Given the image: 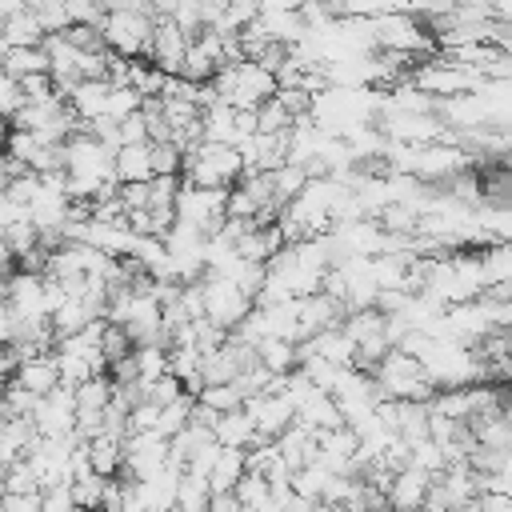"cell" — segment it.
<instances>
[{
  "label": "cell",
  "mask_w": 512,
  "mask_h": 512,
  "mask_svg": "<svg viewBox=\"0 0 512 512\" xmlns=\"http://www.w3.org/2000/svg\"><path fill=\"white\" fill-rule=\"evenodd\" d=\"M32 424H36V436H64V432H76V396H72V384H56L52 392L36 396Z\"/></svg>",
  "instance_id": "obj_1"
},
{
  "label": "cell",
  "mask_w": 512,
  "mask_h": 512,
  "mask_svg": "<svg viewBox=\"0 0 512 512\" xmlns=\"http://www.w3.org/2000/svg\"><path fill=\"white\" fill-rule=\"evenodd\" d=\"M240 172V156L224 144H204L196 156H188V176L192 184H204V188H224L232 184V176Z\"/></svg>",
  "instance_id": "obj_2"
},
{
  "label": "cell",
  "mask_w": 512,
  "mask_h": 512,
  "mask_svg": "<svg viewBox=\"0 0 512 512\" xmlns=\"http://www.w3.org/2000/svg\"><path fill=\"white\" fill-rule=\"evenodd\" d=\"M12 380H20V384H24L28 392H36V396L52 392V388L60 384V368H56L52 348H48V352H32V356H24V360L16 364V372H12Z\"/></svg>",
  "instance_id": "obj_3"
},
{
  "label": "cell",
  "mask_w": 512,
  "mask_h": 512,
  "mask_svg": "<svg viewBox=\"0 0 512 512\" xmlns=\"http://www.w3.org/2000/svg\"><path fill=\"white\" fill-rule=\"evenodd\" d=\"M32 440H36L32 416H4V420H0V460H4V464L20 460Z\"/></svg>",
  "instance_id": "obj_4"
},
{
  "label": "cell",
  "mask_w": 512,
  "mask_h": 512,
  "mask_svg": "<svg viewBox=\"0 0 512 512\" xmlns=\"http://www.w3.org/2000/svg\"><path fill=\"white\" fill-rule=\"evenodd\" d=\"M0 36H4L8 44H40V40H44V28H40L36 12H32L28 4H20V8H8V12L0 16Z\"/></svg>",
  "instance_id": "obj_5"
},
{
  "label": "cell",
  "mask_w": 512,
  "mask_h": 512,
  "mask_svg": "<svg viewBox=\"0 0 512 512\" xmlns=\"http://www.w3.org/2000/svg\"><path fill=\"white\" fill-rule=\"evenodd\" d=\"M0 68H4L8 76H16V80H24V76H32V72H48L44 40H40V44H8Z\"/></svg>",
  "instance_id": "obj_6"
},
{
  "label": "cell",
  "mask_w": 512,
  "mask_h": 512,
  "mask_svg": "<svg viewBox=\"0 0 512 512\" xmlns=\"http://www.w3.org/2000/svg\"><path fill=\"white\" fill-rule=\"evenodd\" d=\"M204 308H208V316H212L216 324H232V320L244 312V292H240L236 284H212V288L204 292Z\"/></svg>",
  "instance_id": "obj_7"
},
{
  "label": "cell",
  "mask_w": 512,
  "mask_h": 512,
  "mask_svg": "<svg viewBox=\"0 0 512 512\" xmlns=\"http://www.w3.org/2000/svg\"><path fill=\"white\" fill-rule=\"evenodd\" d=\"M28 8L36 12V20H40L44 36H48V32H64V28L72 24V16H68V4H64V0H28Z\"/></svg>",
  "instance_id": "obj_8"
},
{
  "label": "cell",
  "mask_w": 512,
  "mask_h": 512,
  "mask_svg": "<svg viewBox=\"0 0 512 512\" xmlns=\"http://www.w3.org/2000/svg\"><path fill=\"white\" fill-rule=\"evenodd\" d=\"M0 232H4V240H8V248H12V256H24V252H32V248L40 244V232H36V224H32L28 216H20V220H12V224H4Z\"/></svg>",
  "instance_id": "obj_9"
},
{
  "label": "cell",
  "mask_w": 512,
  "mask_h": 512,
  "mask_svg": "<svg viewBox=\"0 0 512 512\" xmlns=\"http://www.w3.org/2000/svg\"><path fill=\"white\" fill-rule=\"evenodd\" d=\"M0 508H8V512H36L40 508V492H0Z\"/></svg>",
  "instance_id": "obj_10"
},
{
  "label": "cell",
  "mask_w": 512,
  "mask_h": 512,
  "mask_svg": "<svg viewBox=\"0 0 512 512\" xmlns=\"http://www.w3.org/2000/svg\"><path fill=\"white\" fill-rule=\"evenodd\" d=\"M8 132H12V120H8V116H0V148L8 144Z\"/></svg>",
  "instance_id": "obj_11"
}]
</instances>
